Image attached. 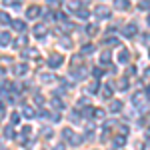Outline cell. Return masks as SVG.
Segmentation results:
<instances>
[{"label":"cell","mask_w":150,"mask_h":150,"mask_svg":"<svg viewBox=\"0 0 150 150\" xmlns=\"http://www.w3.org/2000/svg\"><path fill=\"white\" fill-rule=\"evenodd\" d=\"M132 104L140 108V110H148V98L144 96V92H136L132 96Z\"/></svg>","instance_id":"obj_1"},{"label":"cell","mask_w":150,"mask_h":150,"mask_svg":"<svg viewBox=\"0 0 150 150\" xmlns=\"http://www.w3.org/2000/svg\"><path fill=\"white\" fill-rule=\"evenodd\" d=\"M62 136L66 140H70V144H74V146H78L82 142V136H78V134H74V130H70V128H64L62 130Z\"/></svg>","instance_id":"obj_2"},{"label":"cell","mask_w":150,"mask_h":150,"mask_svg":"<svg viewBox=\"0 0 150 150\" xmlns=\"http://www.w3.org/2000/svg\"><path fill=\"white\" fill-rule=\"evenodd\" d=\"M62 62H64V58L60 56V54H52V56L48 58V66H50V68H60Z\"/></svg>","instance_id":"obj_3"},{"label":"cell","mask_w":150,"mask_h":150,"mask_svg":"<svg viewBox=\"0 0 150 150\" xmlns=\"http://www.w3.org/2000/svg\"><path fill=\"white\" fill-rule=\"evenodd\" d=\"M46 26H44V24H36L34 28H32V34L36 36V38H44V36H46Z\"/></svg>","instance_id":"obj_4"},{"label":"cell","mask_w":150,"mask_h":150,"mask_svg":"<svg viewBox=\"0 0 150 150\" xmlns=\"http://www.w3.org/2000/svg\"><path fill=\"white\" fill-rule=\"evenodd\" d=\"M122 34L126 36V38H132V36L136 34V24H126V26L122 28Z\"/></svg>","instance_id":"obj_5"},{"label":"cell","mask_w":150,"mask_h":150,"mask_svg":"<svg viewBox=\"0 0 150 150\" xmlns=\"http://www.w3.org/2000/svg\"><path fill=\"white\" fill-rule=\"evenodd\" d=\"M96 16L102 18V20H106V18H110V10H108L106 6H98V8H96Z\"/></svg>","instance_id":"obj_6"},{"label":"cell","mask_w":150,"mask_h":150,"mask_svg":"<svg viewBox=\"0 0 150 150\" xmlns=\"http://www.w3.org/2000/svg\"><path fill=\"white\" fill-rule=\"evenodd\" d=\"M42 14V10L38 8V6H30L28 10H26V18H38Z\"/></svg>","instance_id":"obj_7"},{"label":"cell","mask_w":150,"mask_h":150,"mask_svg":"<svg viewBox=\"0 0 150 150\" xmlns=\"http://www.w3.org/2000/svg\"><path fill=\"white\" fill-rule=\"evenodd\" d=\"M12 26H14V30H18L20 34L26 30V22H24V20H14V22H12Z\"/></svg>","instance_id":"obj_8"},{"label":"cell","mask_w":150,"mask_h":150,"mask_svg":"<svg viewBox=\"0 0 150 150\" xmlns=\"http://www.w3.org/2000/svg\"><path fill=\"white\" fill-rule=\"evenodd\" d=\"M10 40V32H0V46H8Z\"/></svg>","instance_id":"obj_9"},{"label":"cell","mask_w":150,"mask_h":150,"mask_svg":"<svg viewBox=\"0 0 150 150\" xmlns=\"http://www.w3.org/2000/svg\"><path fill=\"white\" fill-rule=\"evenodd\" d=\"M22 56H24V58H26V56L38 58V50H36V48H24V50H22Z\"/></svg>","instance_id":"obj_10"},{"label":"cell","mask_w":150,"mask_h":150,"mask_svg":"<svg viewBox=\"0 0 150 150\" xmlns=\"http://www.w3.org/2000/svg\"><path fill=\"white\" fill-rule=\"evenodd\" d=\"M128 58H130V52L128 50H120V54H118V62H122V64H126Z\"/></svg>","instance_id":"obj_11"},{"label":"cell","mask_w":150,"mask_h":150,"mask_svg":"<svg viewBox=\"0 0 150 150\" xmlns=\"http://www.w3.org/2000/svg\"><path fill=\"white\" fill-rule=\"evenodd\" d=\"M22 116H24V118H34L36 112L30 108V106H24V108H22Z\"/></svg>","instance_id":"obj_12"},{"label":"cell","mask_w":150,"mask_h":150,"mask_svg":"<svg viewBox=\"0 0 150 150\" xmlns=\"http://www.w3.org/2000/svg\"><path fill=\"white\" fill-rule=\"evenodd\" d=\"M14 72H16L18 76H20V74H26V72H28V66H26V64H16V66H14Z\"/></svg>","instance_id":"obj_13"},{"label":"cell","mask_w":150,"mask_h":150,"mask_svg":"<svg viewBox=\"0 0 150 150\" xmlns=\"http://www.w3.org/2000/svg\"><path fill=\"white\" fill-rule=\"evenodd\" d=\"M120 110H122V102H120V100H114V102L110 104V112H120Z\"/></svg>","instance_id":"obj_14"},{"label":"cell","mask_w":150,"mask_h":150,"mask_svg":"<svg viewBox=\"0 0 150 150\" xmlns=\"http://www.w3.org/2000/svg\"><path fill=\"white\" fill-rule=\"evenodd\" d=\"M114 6L118 10H126L128 8V0H114Z\"/></svg>","instance_id":"obj_15"},{"label":"cell","mask_w":150,"mask_h":150,"mask_svg":"<svg viewBox=\"0 0 150 150\" xmlns=\"http://www.w3.org/2000/svg\"><path fill=\"white\" fill-rule=\"evenodd\" d=\"M102 96L104 98H110V96H112V86H110V84H104L102 86Z\"/></svg>","instance_id":"obj_16"},{"label":"cell","mask_w":150,"mask_h":150,"mask_svg":"<svg viewBox=\"0 0 150 150\" xmlns=\"http://www.w3.org/2000/svg\"><path fill=\"white\" fill-rule=\"evenodd\" d=\"M100 62H102V64H108V62H110V50H102V54H100Z\"/></svg>","instance_id":"obj_17"},{"label":"cell","mask_w":150,"mask_h":150,"mask_svg":"<svg viewBox=\"0 0 150 150\" xmlns=\"http://www.w3.org/2000/svg\"><path fill=\"white\" fill-rule=\"evenodd\" d=\"M84 74H86V70H84V68H78V70H74V72H72V78H74V80H80Z\"/></svg>","instance_id":"obj_18"},{"label":"cell","mask_w":150,"mask_h":150,"mask_svg":"<svg viewBox=\"0 0 150 150\" xmlns=\"http://www.w3.org/2000/svg\"><path fill=\"white\" fill-rule=\"evenodd\" d=\"M124 144H126V138H124V136H116L114 138V146L116 148H122Z\"/></svg>","instance_id":"obj_19"},{"label":"cell","mask_w":150,"mask_h":150,"mask_svg":"<svg viewBox=\"0 0 150 150\" xmlns=\"http://www.w3.org/2000/svg\"><path fill=\"white\" fill-rule=\"evenodd\" d=\"M94 50H96V48H94V44H86V46L82 44V54H92Z\"/></svg>","instance_id":"obj_20"},{"label":"cell","mask_w":150,"mask_h":150,"mask_svg":"<svg viewBox=\"0 0 150 150\" xmlns=\"http://www.w3.org/2000/svg\"><path fill=\"white\" fill-rule=\"evenodd\" d=\"M52 106H54L56 110H62V108H64V104H62L60 98H52Z\"/></svg>","instance_id":"obj_21"},{"label":"cell","mask_w":150,"mask_h":150,"mask_svg":"<svg viewBox=\"0 0 150 150\" xmlns=\"http://www.w3.org/2000/svg\"><path fill=\"white\" fill-rule=\"evenodd\" d=\"M0 22H2V24L12 22V20H10V16H8V12H0Z\"/></svg>","instance_id":"obj_22"},{"label":"cell","mask_w":150,"mask_h":150,"mask_svg":"<svg viewBox=\"0 0 150 150\" xmlns=\"http://www.w3.org/2000/svg\"><path fill=\"white\" fill-rule=\"evenodd\" d=\"M78 8H80L78 0H68V10H78Z\"/></svg>","instance_id":"obj_23"},{"label":"cell","mask_w":150,"mask_h":150,"mask_svg":"<svg viewBox=\"0 0 150 150\" xmlns=\"http://www.w3.org/2000/svg\"><path fill=\"white\" fill-rule=\"evenodd\" d=\"M98 88H100V84H98V82H92V84L88 86V92H90V94H96V92H98Z\"/></svg>","instance_id":"obj_24"},{"label":"cell","mask_w":150,"mask_h":150,"mask_svg":"<svg viewBox=\"0 0 150 150\" xmlns=\"http://www.w3.org/2000/svg\"><path fill=\"white\" fill-rule=\"evenodd\" d=\"M118 88H120V90H126L128 88V78H120V80H118Z\"/></svg>","instance_id":"obj_25"},{"label":"cell","mask_w":150,"mask_h":150,"mask_svg":"<svg viewBox=\"0 0 150 150\" xmlns=\"http://www.w3.org/2000/svg\"><path fill=\"white\" fill-rule=\"evenodd\" d=\"M76 14H78V18H84V20L88 18V10H86V8H78Z\"/></svg>","instance_id":"obj_26"},{"label":"cell","mask_w":150,"mask_h":150,"mask_svg":"<svg viewBox=\"0 0 150 150\" xmlns=\"http://www.w3.org/2000/svg\"><path fill=\"white\" fill-rule=\"evenodd\" d=\"M24 44H26V36H20V38H18V40H16V44H14V46L16 48H20V46H24Z\"/></svg>","instance_id":"obj_27"},{"label":"cell","mask_w":150,"mask_h":150,"mask_svg":"<svg viewBox=\"0 0 150 150\" xmlns=\"http://www.w3.org/2000/svg\"><path fill=\"white\" fill-rule=\"evenodd\" d=\"M4 136H6V138H14V130H12V126H6V130H4Z\"/></svg>","instance_id":"obj_28"},{"label":"cell","mask_w":150,"mask_h":150,"mask_svg":"<svg viewBox=\"0 0 150 150\" xmlns=\"http://www.w3.org/2000/svg\"><path fill=\"white\" fill-rule=\"evenodd\" d=\"M4 6H20V0H4Z\"/></svg>","instance_id":"obj_29"},{"label":"cell","mask_w":150,"mask_h":150,"mask_svg":"<svg viewBox=\"0 0 150 150\" xmlns=\"http://www.w3.org/2000/svg\"><path fill=\"white\" fill-rule=\"evenodd\" d=\"M140 10H150V0H142L140 2Z\"/></svg>","instance_id":"obj_30"},{"label":"cell","mask_w":150,"mask_h":150,"mask_svg":"<svg viewBox=\"0 0 150 150\" xmlns=\"http://www.w3.org/2000/svg\"><path fill=\"white\" fill-rule=\"evenodd\" d=\"M86 32H88V34H90V36H94V34H96V32H98V28H96L94 24H90V26L86 28Z\"/></svg>","instance_id":"obj_31"},{"label":"cell","mask_w":150,"mask_h":150,"mask_svg":"<svg viewBox=\"0 0 150 150\" xmlns=\"http://www.w3.org/2000/svg\"><path fill=\"white\" fill-rule=\"evenodd\" d=\"M60 44H62L64 48H72V42H70V38H62V40H60Z\"/></svg>","instance_id":"obj_32"},{"label":"cell","mask_w":150,"mask_h":150,"mask_svg":"<svg viewBox=\"0 0 150 150\" xmlns=\"http://www.w3.org/2000/svg\"><path fill=\"white\" fill-rule=\"evenodd\" d=\"M40 76H42V82H52V80H54L52 74H40Z\"/></svg>","instance_id":"obj_33"},{"label":"cell","mask_w":150,"mask_h":150,"mask_svg":"<svg viewBox=\"0 0 150 150\" xmlns=\"http://www.w3.org/2000/svg\"><path fill=\"white\" fill-rule=\"evenodd\" d=\"M92 114L96 116V118H104V110H100V108H96V110H92Z\"/></svg>","instance_id":"obj_34"},{"label":"cell","mask_w":150,"mask_h":150,"mask_svg":"<svg viewBox=\"0 0 150 150\" xmlns=\"http://www.w3.org/2000/svg\"><path fill=\"white\" fill-rule=\"evenodd\" d=\"M106 44H108V46H118L120 42H118L116 38H108V40H106Z\"/></svg>","instance_id":"obj_35"},{"label":"cell","mask_w":150,"mask_h":150,"mask_svg":"<svg viewBox=\"0 0 150 150\" xmlns=\"http://www.w3.org/2000/svg\"><path fill=\"white\" fill-rule=\"evenodd\" d=\"M92 74H94V78H96V80H100V76H102V70H100V68H94V70H92Z\"/></svg>","instance_id":"obj_36"},{"label":"cell","mask_w":150,"mask_h":150,"mask_svg":"<svg viewBox=\"0 0 150 150\" xmlns=\"http://www.w3.org/2000/svg\"><path fill=\"white\" fill-rule=\"evenodd\" d=\"M82 114H84V116H92V108H90V106L82 108Z\"/></svg>","instance_id":"obj_37"},{"label":"cell","mask_w":150,"mask_h":150,"mask_svg":"<svg viewBox=\"0 0 150 150\" xmlns=\"http://www.w3.org/2000/svg\"><path fill=\"white\" fill-rule=\"evenodd\" d=\"M34 102H36V104H42V102H44L42 94H34Z\"/></svg>","instance_id":"obj_38"},{"label":"cell","mask_w":150,"mask_h":150,"mask_svg":"<svg viewBox=\"0 0 150 150\" xmlns=\"http://www.w3.org/2000/svg\"><path fill=\"white\" fill-rule=\"evenodd\" d=\"M12 124H16V122H18V120H20V114H18V112H14V114H12Z\"/></svg>","instance_id":"obj_39"},{"label":"cell","mask_w":150,"mask_h":150,"mask_svg":"<svg viewBox=\"0 0 150 150\" xmlns=\"http://www.w3.org/2000/svg\"><path fill=\"white\" fill-rule=\"evenodd\" d=\"M128 130H130L128 126H120V136H124V134H128Z\"/></svg>","instance_id":"obj_40"},{"label":"cell","mask_w":150,"mask_h":150,"mask_svg":"<svg viewBox=\"0 0 150 150\" xmlns=\"http://www.w3.org/2000/svg\"><path fill=\"white\" fill-rule=\"evenodd\" d=\"M70 120L76 122V120H78V114H76V112H70Z\"/></svg>","instance_id":"obj_41"},{"label":"cell","mask_w":150,"mask_h":150,"mask_svg":"<svg viewBox=\"0 0 150 150\" xmlns=\"http://www.w3.org/2000/svg\"><path fill=\"white\" fill-rule=\"evenodd\" d=\"M128 74H130V76H132V74H136V68H134V66H130V68H128Z\"/></svg>","instance_id":"obj_42"},{"label":"cell","mask_w":150,"mask_h":150,"mask_svg":"<svg viewBox=\"0 0 150 150\" xmlns=\"http://www.w3.org/2000/svg\"><path fill=\"white\" fill-rule=\"evenodd\" d=\"M52 150H64V144H56V146H54Z\"/></svg>","instance_id":"obj_43"},{"label":"cell","mask_w":150,"mask_h":150,"mask_svg":"<svg viewBox=\"0 0 150 150\" xmlns=\"http://www.w3.org/2000/svg\"><path fill=\"white\" fill-rule=\"evenodd\" d=\"M144 96H146V98H150V86L146 88V92H144Z\"/></svg>","instance_id":"obj_44"},{"label":"cell","mask_w":150,"mask_h":150,"mask_svg":"<svg viewBox=\"0 0 150 150\" xmlns=\"http://www.w3.org/2000/svg\"><path fill=\"white\" fill-rule=\"evenodd\" d=\"M48 2H50V4H58V0H48Z\"/></svg>","instance_id":"obj_45"},{"label":"cell","mask_w":150,"mask_h":150,"mask_svg":"<svg viewBox=\"0 0 150 150\" xmlns=\"http://www.w3.org/2000/svg\"><path fill=\"white\" fill-rule=\"evenodd\" d=\"M146 136H148V140H150V130H148V132H146Z\"/></svg>","instance_id":"obj_46"},{"label":"cell","mask_w":150,"mask_h":150,"mask_svg":"<svg viewBox=\"0 0 150 150\" xmlns=\"http://www.w3.org/2000/svg\"><path fill=\"white\" fill-rule=\"evenodd\" d=\"M146 20H148V24H150V14H148V18H146Z\"/></svg>","instance_id":"obj_47"}]
</instances>
